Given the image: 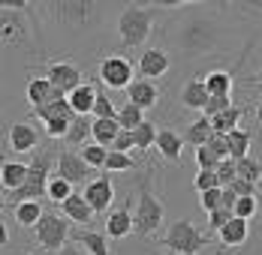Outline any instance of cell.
I'll list each match as a JSON object with an SVG mask.
<instances>
[{
    "label": "cell",
    "instance_id": "obj_1",
    "mask_svg": "<svg viewBox=\"0 0 262 255\" xmlns=\"http://www.w3.org/2000/svg\"><path fill=\"white\" fill-rule=\"evenodd\" d=\"M226 27L208 15H187L175 30V48L184 57H202L226 48Z\"/></svg>",
    "mask_w": 262,
    "mask_h": 255
},
{
    "label": "cell",
    "instance_id": "obj_2",
    "mask_svg": "<svg viewBox=\"0 0 262 255\" xmlns=\"http://www.w3.org/2000/svg\"><path fill=\"white\" fill-rule=\"evenodd\" d=\"M33 3L25 0H0V45L3 48H27L33 39L30 12Z\"/></svg>",
    "mask_w": 262,
    "mask_h": 255
},
{
    "label": "cell",
    "instance_id": "obj_3",
    "mask_svg": "<svg viewBox=\"0 0 262 255\" xmlns=\"http://www.w3.org/2000/svg\"><path fill=\"white\" fill-rule=\"evenodd\" d=\"M154 9L142 6V3H130L118 12V39L124 48H139L142 42H148L151 30H154Z\"/></svg>",
    "mask_w": 262,
    "mask_h": 255
},
{
    "label": "cell",
    "instance_id": "obj_4",
    "mask_svg": "<svg viewBox=\"0 0 262 255\" xmlns=\"http://www.w3.org/2000/svg\"><path fill=\"white\" fill-rule=\"evenodd\" d=\"M136 192H139V201L133 207V213H136V234H139V237H154V234L163 228L166 204L154 195V189H151V174H145V177L139 180Z\"/></svg>",
    "mask_w": 262,
    "mask_h": 255
},
{
    "label": "cell",
    "instance_id": "obj_5",
    "mask_svg": "<svg viewBox=\"0 0 262 255\" xmlns=\"http://www.w3.org/2000/svg\"><path fill=\"white\" fill-rule=\"evenodd\" d=\"M36 9L42 12V18H49L52 24L63 27V30H76V27H88L97 15L94 3H81V0H60V3H36Z\"/></svg>",
    "mask_w": 262,
    "mask_h": 255
},
{
    "label": "cell",
    "instance_id": "obj_6",
    "mask_svg": "<svg viewBox=\"0 0 262 255\" xmlns=\"http://www.w3.org/2000/svg\"><path fill=\"white\" fill-rule=\"evenodd\" d=\"M52 159H57L52 150H39L30 159V168H27V180L18 192L9 195L12 204H25V201H42L46 198V189H49V171H52Z\"/></svg>",
    "mask_w": 262,
    "mask_h": 255
},
{
    "label": "cell",
    "instance_id": "obj_7",
    "mask_svg": "<svg viewBox=\"0 0 262 255\" xmlns=\"http://www.w3.org/2000/svg\"><path fill=\"white\" fill-rule=\"evenodd\" d=\"M208 243H211V237L202 234L190 219H175L166 228V234H163V246L172 255H199Z\"/></svg>",
    "mask_w": 262,
    "mask_h": 255
},
{
    "label": "cell",
    "instance_id": "obj_8",
    "mask_svg": "<svg viewBox=\"0 0 262 255\" xmlns=\"http://www.w3.org/2000/svg\"><path fill=\"white\" fill-rule=\"evenodd\" d=\"M33 240H36L46 252H60V249L73 240L70 219H67L63 213L46 210V216H42V219H39V225L33 228Z\"/></svg>",
    "mask_w": 262,
    "mask_h": 255
},
{
    "label": "cell",
    "instance_id": "obj_9",
    "mask_svg": "<svg viewBox=\"0 0 262 255\" xmlns=\"http://www.w3.org/2000/svg\"><path fill=\"white\" fill-rule=\"evenodd\" d=\"M97 75L103 81V87L112 90H127L133 81H136V63L124 54H105L97 66Z\"/></svg>",
    "mask_w": 262,
    "mask_h": 255
},
{
    "label": "cell",
    "instance_id": "obj_10",
    "mask_svg": "<svg viewBox=\"0 0 262 255\" xmlns=\"http://www.w3.org/2000/svg\"><path fill=\"white\" fill-rule=\"evenodd\" d=\"M54 168H57V177H63L70 186H79V183H91V180H97L94 174V168L81 159L79 153H73L70 147H63V150H57V162H54Z\"/></svg>",
    "mask_w": 262,
    "mask_h": 255
},
{
    "label": "cell",
    "instance_id": "obj_11",
    "mask_svg": "<svg viewBox=\"0 0 262 255\" xmlns=\"http://www.w3.org/2000/svg\"><path fill=\"white\" fill-rule=\"evenodd\" d=\"M39 141H42V132L33 126V123H27V120H15L12 126L6 129V147L15 153V156L33 153L39 147Z\"/></svg>",
    "mask_w": 262,
    "mask_h": 255
},
{
    "label": "cell",
    "instance_id": "obj_12",
    "mask_svg": "<svg viewBox=\"0 0 262 255\" xmlns=\"http://www.w3.org/2000/svg\"><path fill=\"white\" fill-rule=\"evenodd\" d=\"M46 78L52 81V87L63 90L67 96H70L76 87L84 84V81H81V69L73 63V60H52V63L46 66Z\"/></svg>",
    "mask_w": 262,
    "mask_h": 255
},
{
    "label": "cell",
    "instance_id": "obj_13",
    "mask_svg": "<svg viewBox=\"0 0 262 255\" xmlns=\"http://www.w3.org/2000/svg\"><path fill=\"white\" fill-rule=\"evenodd\" d=\"M169 54L163 48H145L139 54V60H136V72L139 78H145V81H154V78H163L169 72Z\"/></svg>",
    "mask_w": 262,
    "mask_h": 255
},
{
    "label": "cell",
    "instance_id": "obj_14",
    "mask_svg": "<svg viewBox=\"0 0 262 255\" xmlns=\"http://www.w3.org/2000/svg\"><path fill=\"white\" fill-rule=\"evenodd\" d=\"M81 195H84V201L91 204V210L94 213H103L105 207H112V198H115V183L108 174H100L97 180H91L84 189H81Z\"/></svg>",
    "mask_w": 262,
    "mask_h": 255
},
{
    "label": "cell",
    "instance_id": "obj_15",
    "mask_svg": "<svg viewBox=\"0 0 262 255\" xmlns=\"http://www.w3.org/2000/svg\"><path fill=\"white\" fill-rule=\"evenodd\" d=\"M133 207L136 204H124V207H118V210H112L108 216H105V237H115V240H121V237H127L136 231V213H133Z\"/></svg>",
    "mask_w": 262,
    "mask_h": 255
},
{
    "label": "cell",
    "instance_id": "obj_16",
    "mask_svg": "<svg viewBox=\"0 0 262 255\" xmlns=\"http://www.w3.org/2000/svg\"><path fill=\"white\" fill-rule=\"evenodd\" d=\"M184 132H175V129H160L157 132V153L169 162V165H181V153H184Z\"/></svg>",
    "mask_w": 262,
    "mask_h": 255
},
{
    "label": "cell",
    "instance_id": "obj_17",
    "mask_svg": "<svg viewBox=\"0 0 262 255\" xmlns=\"http://www.w3.org/2000/svg\"><path fill=\"white\" fill-rule=\"evenodd\" d=\"M27 168H30V162H25V159H3L0 162V186L9 195L18 192L27 180Z\"/></svg>",
    "mask_w": 262,
    "mask_h": 255
},
{
    "label": "cell",
    "instance_id": "obj_18",
    "mask_svg": "<svg viewBox=\"0 0 262 255\" xmlns=\"http://www.w3.org/2000/svg\"><path fill=\"white\" fill-rule=\"evenodd\" d=\"M127 102L133 105H139L142 111H148V108H154L160 102V90L154 81H145V78H136L130 87H127Z\"/></svg>",
    "mask_w": 262,
    "mask_h": 255
},
{
    "label": "cell",
    "instance_id": "obj_19",
    "mask_svg": "<svg viewBox=\"0 0 262 255\" xmlns=\"http://www.w3.org/2000/svg\"><path fill=\"white\" fill-rule=\"evenodd\" d=\"M208 99H211V93H208V87H205L202 78L184 81V87H181V105L184 108H190V111H205Z\"/></svg>",
    "mask_w": 262,
    "mask_h": 255
},
{
    "label": "cell",
    "instance_id": "obj_20",
    "mask_svg": "<svg viewBox=\"0 0 262 255\" xmlns=\"http://www.w3.org/2000/svg\"><path fill=\"white\" fill-rule=\"evenodd\" d=\"M60 210H63V216H67L70 222H76V225H81V228H88L91 219H94V210H91V204L84 201L81 192H73L67 201L60 204Z\"/></svg>",
    "mask_w": 262,
    "mask_h": 255
},
{
    "label": "cell",
    "instance_id": "obj_21",
    "mask_svg": "<svg viewBox=\"0 0 262 255\" xmlns=\"http://www.w3.org/2000/svg\"><path fill=\"white\" fill-rule=\"evenodd\" d=\"M73 240H76L88 255H108V237H105V231L79 228V231H73Z\"/></svg>",
    "mask_w": 262,
    "mask_h": 255
},
{
    "label": "cell",
    "instance_id": "obj_22",
    "mask_svg": "<svg viewBox=\"0 0 262 255\" xmlns=\"http://www.w3.org/2000/svg\"><path fill=\"white\" fill-rule=\"evenodd\" d=\"M247 237H250V222H247V219H238V216L223 231H217V240H220V246H226V249L244 246Z\"/></svg>",
    "mask_w": 262,
    "mask_h": 255
},
{
    "label": "cell",
    "instance_id": "obj_23",
    "mask_svg": "<svg viewBox=\"0 0 262 255\" xmlns=\"http://www.w3.org/2000/svg\"><path fill=\"white\" fill-rule=\"evenodd\" d=\"M97 93H100V90H97L94 84H88V81H84L81 87H76V90L67 96V99H70V108H73L76 114H81V117H91V114H94V102H97Z\"/></svg>",
    "mask_w": 262,
    "mask_h": 255
},
{
    "label": "cell",
    "instance_id": "obj_24",
    "mask_svg": "<svg viewBox=\"0 0 262 255\" xmlns=\"http://www.w3.org/2000/svg\"><path fill=\"white\" fill-rule=\"evenodd\" d=\"M30 114H33L42 126H46L49 120H57V117H79V114L70 108V99H49L46 105H36Z\"/></svg>",
    "mask_w": 262,
    "mask_h": 255
},
{
    "label": "cell",
    "instance_id": "obj_25",
    "mask_svg": "<svg viewBox=\"0 0 262 255\" xmlns=\"http://www.w3.org/2000/svg\"><path fill=\"white\" fill-rule=\"evenodd\" d=\"M12 216H15V222L21 225V228H36L39 225V219L46 216V207L42 201H25V204H12Z\"/></svg>",
    "mask_w": 262,
    "mask_h": 255
},
{
    "label": "cell",
    "instance_id": "obj_26",
    "mask_svg": "<svg viewBox=\"0 0 262 255\" xmlns=\"http://www.w3.org/2000/svg\"><path fill=\"white\" fill-rule=\"evenodd\" d=\"M70 147H84V144H91L94 141V117H76L73 120V126H70V132H67V138H63Z\"/></svg>",
    "mask_w": 262,
    "mask_h": 255
},
{
    "label": "cell",
    "instance_id": "obj_27",
    "mask_svg": "<svg viewBox=\"0 0 262 255\" xmlns=\"http://www.w3.org/2000/svg\"><path fill=\"white\" fill-rule=\"evenodd\" d=\"M217 132H214V126H211V120L202 114V117H196L190 126L184 129V141L187 144H193V147H205L211 138H214Z\"/></svg>",
    "mask_w": 262,
    "mask_h": 255
},
{
    "label": "cell",
    "instance_id": "obj_28",
    "mask_svg": "<svg viewBox=\"0 0 262 255\" xmlns=\"http://www.w3.org/2000/svg\"><path fill=\"white\" fill-rule=\"evenodd\" d=\"M52 81H49V78L46 75H30L27 78V102H30V105H33V108H36V105H46V102L52 99Z\"/></svg>",
    "mask_w": 262,
    "mask_h": 255
},
{
    "label": "cell",
    "instance_id": "obj_29",
    "mask_svg": "<svg viewBox=\"0 0 262 255\" xmlns=\"http://www.w3.org/2000/svg\"><path fill=\"white\" fill-rule=\"evenodd\" d=\"M226 141H229V159H235V162L238 159H247L250 156V144H253V132L238 126L235 132L226 135Z\"/></svg>",
    "mask_w": 262,
    "mask_h": 255
},
{
    "label": "cell",
    "instance_id": "obj_30",
    "mask_svg": "<svg viewBox=\"0 0 262 255\" xmlns=\"http://www.w3.org/2000/svg\"><path fill=\"white\" fill-rule=\"evenodd\" d=\"M202 81H205V87H208L211 96H229V93H232V87H235L232 72H226V69H211Z\"/></svg>",
    "mask_w": 262,
    "mask_h": 255
},
{
    "label": "cell",
    "instance_id": "obj_31",
    "mask_svg": "<svg viewBox=\"0 0 262 255\" xmlns=\"http://www.w3.org/2000/svg\"><path fill=\"white\" fill-rule=\"evenodd\" d=\"M244 111H247V108L232 105L229 111H223V114L211 117V126H214V132H217V135H229V132H235L238 123H241V117H244Z\"/></svg>",
    "mask_w": 262,
    "mask_h": 255
},
{
    "label": "cell",
    "instance_id": "obj_32",
    "mask_svg": "<svg viewBox=\"0 0 262 255\" xmlns=\"http://www.w3.org/2000/svg\"><path fill=\"white\" fill-rule=\"evenodd\" d=\"M145 120H148V117H145V111H142L139 105H133V102H127V105H121V108H118V123H121V129H127V132L139 129Z\"/></svg>",
    "mask_w": 262,
    "mask_h": 255
},
{
    "label": "cell",
    "instance_id": "obj_33",
    "mask_svg": "<svg viewBox=\"0 0 262 255\" xmlns=\"http://www.w3.org/2000/svg\"><path fill=\"white\" fill-rule=\"evenodd\" d=\"M118 135H121V123L118 120H94V141L97 144L112 147Z\"/></svg>",
    "mask_w": 262,
    "mask_h": 255
},
{
    "label": "cell",
    "instance_id": "obj_34",
    "mask_svg": "<svg viewBox=\"0 0 262 255\" xmlns=\"http://www.w3.org/2000/svg\"><path fill=\"white\" fill-rule=\"evenodd\" d=\"M157 132L160 129L154 126L151 120H145L139 129H133V144H136V150H142V153L151 150V147L157 144Z\"/></svg>",
    "mask_w": 262,
    "mask_h": 255
},
{
    "label": "cell",
    "instance_id": "obj_35",
    "mask_svg": "<svg viewBox=\"0 0 262 255\" xmlns=\"http://www.w3.org/2000/svg\"><path fill=\"white\" fill-rule=\"evenodd\" d=\"M238 180H247V183L259 186L262 183V159H256V156L238 159Z\"/></svg>",
    "mask_w": 262,
    "mask_h": 255
},
{
    "label": "cell",
    "instance_id": "obj_36",
    "mask_svg": "<svg viewBox=\"0 0 262 255\" xmlns=\"http://www.w3.org/2000/svg\"><path fill=\"white\" fill-rule=\"evenodd\" d=\"M73 192H76V186H70V183H67L63 177H57V174H54V177L49 180V189H46V198H49L52 204H57V207H60V204L67 201V198H70Z\"/></svg>",
    "mask_w": 262,
    "mask_h": 255
},
{
    "label": "cell",
    "instance_id": "obj_37",
    "mask_svg": "<svg viewBox=\"0 0 262 255\" xmlns=\"http://www.w3.org/2000/svg\"><path fill=\"white\" fill-rule=\"evenodd\" d=\"M79 156L97 171V168H105V159H108V147H103V144H97V141H91V144H84L79 150Z\"/></svg>",
    "mask_w": 262,
    "mask_h": 255
},
{
    "label": "cell",
    "instance_id": "obj_38",
    "mask_svg": "<svg viewBox=\"0 0 262 255\" xmlns=\"http://www.w3.org/2000/svg\"><path fill=\"white\" fill-rule=\"evenodd\" d=\"M94 120H118V108H115V102L108 99L105 90L97 93V102H94Z\"/></svg>",
    "mask_w": 262,
    "mask_h": 255
},
{
    "label": "cell",
    "instance_id": "obj_39",
    "mask_svg": "<svg viewBox=\"0 0 262 255\" xmlns=\"http://www.w3.org/2000/svg\"><path fill=\"white\" fill-rule=\"evenodd\" d=\"M139 162L133 159L130 153H118V150H108V159H105V168L103 171H133Z\"/></svg>",
    "mask_w": 262,
    "mask_h": 255
},
{
    "label": "cell",
    "instance_id": "obj_40",
    "mask_svg": "<svg viewBox=\"0 0 262 255\" xmlns=\"http://www.w3.org/2000/svg\"><path fill=\"white\" fill-rule=\"evenodd\" d=\"M256 213H262V207H259V195H247V198H238L235 204V216L238 219H253Z\"/></svg>",
    "mask_w": 262,
    "mask_h": 255
},
{
    "label": "cell",
    "instance_id": "obj_41",
    "mask_svg": "<svg viewBox=\"0 0 262 255\" xmlns=\"http://www.w3.org/2000/svg\"><path fill=\"white\" fill-rule=\"evenodd\" d=\"M217 180H220V186H223V189L235 183V180H238V162H235V159H223V162L217 165Z\"/></svg>",
    "mask_w": 262,
    "mask_h": 255
},
{
    "label": "cell",
    "instance_id": "obj_42",
    "mask_svg": "<svg viewBox=\"0 0 262 255\" xmlns=\"http://www.w3.org/2000/svg\"><path fill=\"white\" fill-rule=\"evenodd\" d=\"M196 162H199V171H217V165H220L217 153L211 150L208 144L205 147H196Z\"/></svg>",
    "mask_w": 262,
    "mask_h": 255
},
{
    "label": "cell",
    "instance_id": "obj_43",
    "mask_svg": "<svg viewBox=\"0 0 262 255\" xmlns=\"http://www.w3.org/2000/svg\"><path fill=\"white\" fill-rule=\"evenodd\" d=\"M199 204H202V210H205V213H214V210H220V207H223V189L217 186V189H208V192H202V195H199Z\"/></svg>",
    "mask_w": 262,
    "mask_h": 255
},
{
    "label": "cell",
    "instance_id": "obj_44",
    "mask_svg": "<svg viewBox=\"0 0 262 255\" xmlns=\"http://www.w3.org/2000/svg\"><path fill=\"white\" fill-rule=\"evenodd\" d=\"M73 120H76V117H57V120H49V123H46V135H49V138H67Z\"/></svg>",
    "mask_w": 262,
    "mask_h": 255
},
{
    "label": "cell",
    "instance_id": "obj_45",
    "mask_svg": "<svg viewBox=\"0 0 262 255\" xmlns=\"http://www.w3.org/2000/svg\"><path fill=\"white\" fill-rule=\"evenodd\" d=\"M229 108H232V96H211L202 114L211 120V117H217V114H223V111H229Z\"/></svg>",
    "mask_w": 262,
    "mask_h": 255
},
{
    "label": "cell",
    "instance_id": "obj_46",
    "mask_svg": "<svg viewBox=\"0 0 262 255\" xmlns=\"http://www.w3.org/2000/svg\"><path fill=\"white\" fill-rule=\"evenodd\" d=\"M232 219H235V213H232V210H223V207H220V210L208 213V231H223L226 225H229V222H232Z\"/></svg>",
    "mask_w": 262,
    "mask_h": 255
},
{
    "label": "cell",
    "instance_id": "obj_47",
    "mask_svg": "<svg viewBox=\"0 0 262 255\" xmlns=\"http://www.w3.org/2000/svg\"><path fill=\"white\" fill-rule=\"evenodd\" d=\"M193 186H196V192L202 195V192H208V189H217L220 186V180H217V171H199L196 180H193ZM223 189V186H220Z\"/></svg>",
    "mask_w": 262,
    "mask_h": 255
},
{
    "label": "cell",
    "instance_id": "obj_48",
    "mask_svg": "<svg viewBox=\"0 0 262 255\" xmlns=\"http://www.w3.org/2000/svg\"><path fill=\"white\" fill-rule=\"evenodd\" d=\"M108 150H118V153H130V150H136V144H133V132L121 129V135L115 138V144H112Z\"/></svg>",
    "mask_w": 262,
    "mask_h": 255
},
{
    "label": "cell",
    "instance_id": "obj_49",
    "mask_svg": "<svg viewBox=\"0 0 262 255\" xmlns=\"http://www.w3.org/2000/svg\"><path fill=\"white\" fill-rule=\"evenodd\" d=\"M208 147L217 153V159L223 162V159H229V141H226V135H214L208 141Z\"/></svg>",
    "mask_w": 262,
    "mask_h": 255
},
{
    "label": "cell",
    "instance_id": "obj_50",
    "mask_svg": "<svg viewBox=\"0 0 262 255\" xmlns=\"http://www.w3.org/2000/svg\"><path fill=\"white\" fill-rule=\"evenodd\" d=\"M229 189L235 192L238 198H247V195H259V186H253V183H247V180H235Z\"/></svg>",
    "mask_w": 262,
    "mask_h": 255
},
{
    "label": "cell",
    "instance_id": "obj_51",
    "mask_svg": "<svg viewBox=\"0 0 262 255\" xmlns=\"http://www.w3.org/2000/svg\"><path fill=\"white\" fill-rule=\"evenodd\" d=\"M57 255H88V252L81 249V246L76 243V240H70V243H67V246H63V249H60Z\"/></svg>",
    "mask_w": 262,
    "mask_h": 255
},
{
    "label": "cell",
    "instance_id": "obj_52",
    "mask_svg": "<svg viewBox=\"0 0 262 255\" xmlns=\"http://www.w3.org/2000/svg\"><path fill=\"white\" fill-rule=\"evenodd\" d=\"M3 246H9V228H6V222H3V216H0V249Z\"/></svg>",
    "mask_w": 262,
    "mask_h": 255
},
{
    "label": "cell",
    "instance_id": "obj_53",
    "mask_svg": "<svg viewBox=\"0 0 262 255\" xmlns=\"http://www.w3.org/2000/svg\"><path fill=\"white\" fill-rule=\"evenodd\" d=\"M256 123L262 126V99H259V105H256Z\"/></svg>",
    "mask_w": 262,
    "mask_h": 255
},
{
    "label": "cell",
    "instance_id": "obj_54",
    "mask_svg": "<svg viewBox=\"0 0 262 255\" xmlns=\"http://www.w3.org/2000/svg\"><path fill=\"white\" fill-rule=\"evenodd\" d=\"M3 207H6V198H3V195H0V213H3Z\"/></svg>",
    "mask_w": 262,
    "mask_h": 255
},
{
    "label": "cell",
    "instance_id": "obj_55",
    "mask_svg": "<svg viewBox=\"0 0 262 255\" xmlns=\"http://www.w3.org/2000/svg\"><path fill=\"white\" fill-rule=\"evenodd\" d=\"M253 9H256V12H262V3H253Z\"/></svg>",
    "mask_w": 262,
    "mask_h": 255
},
{
    "label": "cell",
    "instance_id": "obj_56",
    "mask_svg": "<svg viewBox=\"0 0 262 255\" xmlns=\"http://www.w3.org/2000/svg\"><path fill=\"white\" fill-rule=\"evenodd\" d=\"M253 81H262V69H259V75H256V78H253Z\"/></svg>",
    "mask_w": 262,
    "mask_h": 255
},
{
    "label": "cell",
    "instance_id": "obj_57",
    "mask_svg": "<svg viewBox=\"0 0 262 255\" xmlns=\"http://www.w3.org/2000/svg\"><path fill=\"white\" fill-rule=\"evenodd\" d=\"M256 84H259V96H262V81H256Z\"/></svg>",
    "mask_w": 262,
    "mask_h": 255
},
{
    "label": "cell",
    "instance_id": "obj_58",
    "mask_svg": "<svg viewBox=\"0 0 262 255\" xmlns=\"http://www.w3.org/2000/svg\"><path fill=\"white\" fill-rule=\"evenodd\" d=\"M259 207H262V189H259Z\"/></svg>",
    "mask_w": 262,
    "mask_h": 255
},
{
    "label": "cell",
    "instance_id": "obj_59",
    "mask_svg": "<svg viewBox=\"0 0 262 255\" xmlns=\"http://www.w3.org/2000/svg\"><path fill=\"white\" fill-rule=\"evenodd\" d=\"M25 255H39V252H25Z\"/></svg>",
    "mask_w": 262,
    "mask_h": 255
},
{
    "label": "cell",
    "instance_id": "obj_60",
    "mask_svg": "<svg viewBox=\"0 0 262 255\" xmlns=\"http://www.w3.org/2000/svg\"><path fill=\"white\" fill-rule=\"evenodd\" d=\"M0 108H3V96H0Z\"/></svg>",
    "mask_w": 262,
    "mask_h": 255
}]
</instances>
